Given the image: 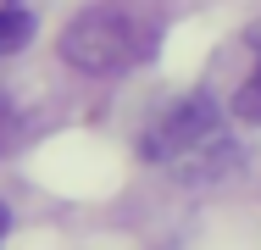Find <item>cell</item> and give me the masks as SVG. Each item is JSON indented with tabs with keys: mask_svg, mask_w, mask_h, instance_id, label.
<instances>
[{
	"mask_svg": "<svg viewBox=\"0 0 261 250\" xmlns=\"http://www.w3.org/2000/svg\"><path fill=\"white\" fill-rule=\"evenodd\" d=\"M161 45V6L156 0H100L78 11L61 34V61H72L89 78L128 72L150 61Z\"/></svg>",
	"mask_w": 261,
	"mask_h": 250,
	"instance_id": "obj_1",
	"label": "cell"
},
{
	"mask_svg": "<svg viewBox=\"0 0 261 250\" xmlns=\"http://www.w3.org/2000/svg\"><path fill=\"white\" fill-rule=\"evenodd\" d=\"M200 150H222V117H217V100L200 89V95H184L172 111H161L145 134V156L150 161H195Z\"/></svg>",
	"mask_w": 261,
	"mask_h": 250,
	"instance_id": "obj_2",
	"label": "cell"
},
{
	"mask_svg": "<svg viewBox=\"0 0 261 250\" xmlns=\"http://www.w3.org/2000/svg\"><path fill=\"white\" fill-rule=\"evenodd\" d=\"M250 50H256V61H250V78L233 89V117L250 122V128H261V22L250 28Z\"/></svg>",
	"mask_w": 261,
	"mask_h": 250,
	"instance_id": "obj_3",
	"label": "cell"
},
{
	"mask_svg": "<svg viewBox=\"0 0 261 250\" xmlns=\"http://www.w3.org/2000/svg\"><path fill=\"white\" fill-rule=\"evenodd\" d=\"M28 39H34V11L6 6V11H0V56H17Z\"/></svg>",
	"mask_w": 261,
	"mask_h": 250,
	"instance_id": "obj_4",
	"label": "cell"
},
{
	"mask_svg": "<svg viewBox=\"0 0 261 250\" xmlns=\"http://www.w3.org/2000/svg\"><path fill=\"white\" fill-rule=\"evenodd\" d=\"M6 228H11V211H6V200H0V239H6Z\"/></svg>",
	"mask_w": 261,
	"mask_h": 250,
	"instance_id": "obj_5",
	"label": "cell"
},
{
	"mask_svg": "<svg viewBox=\"0 0 261 250\" xmlns=\"http://www.w3.org/2000/svg\"><path fill=\"white\" fill-rule=\"evenodd\" d=\"M6 6H17V0H6Z\"/></svg>",
	"mask_w": 261,
	"mask_h": 250,
	"instance_id": "obj_6",
	"label": "cell"
}]
</instances>
